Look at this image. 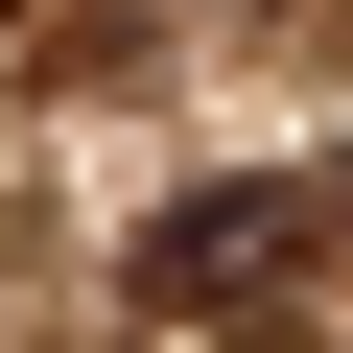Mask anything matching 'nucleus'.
<instances>
[{"instance_id": "f03ea898", "label": "nucleus", "mask_w": 353, "mask_h": 353, "mask_svg": "<svg viewBox=\"0 0 353 353\" xmlns=\"http://www.w3.org/2000/svg\"><path fill=\"white\" fill-rule=\"evenodd\" d=\"M0 24H24V0H0Z\"/></svg>"}, {"instance_id": "f257e3e1", "label": "nucleus", "mask_w": 353, "mask_h": 353, "mask_svg": "<svg viewBox=\"0 0 353 353\" xmlns=\"http://www.w3.org/2000/svg\"><path fill=\"white\" fill-rule=\"evenodd\" d=\"M141 306L189 330V353H283L306 330V189H189L141 236Z\"/></svg>"}]
</instances>
